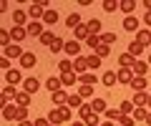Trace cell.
I'll list each match as a JSON object with an SVG mask.
<instances>
[{
	"instance_id": "1",
	"label": "cell",
	"mask_w": 151,
	"mask_h": 126,
	"mask_svg": "<svg viewBox=\"0 0 151 126\" xmlns=\"http://www.w3.org/2000/svg\"><path fill=\"white\" fill-rule=\"evenodd\" d=\"M15 96H18L15 86L5 83V86H3V96H0V106H8V104H10V99H15Z\"/></svg>"
},
{
	"instance_id": "2",
	"label": "cell",
	"mask_w": 151,
	"mask_h": 126,
	"mask_svg": "<svg viewBox=\"0 0 151 126\" xmlns=\"http://www.w3.org/2000/svg\"><path fill=\"white\" fill-rule=\"evenodd\" d=\"M65 55H68V58H78V55H81V43H78V40H65Z\"/></svg>"
},
{
	"instance_id": "3",
	"label": "cell",
	"mask_w": 151,
	"mask_h": 126,
	"mask_svg": "<svg viewBox=\"0 0 151 126\" xmlns=\"http://www.w3.org/2000/svg\"><path fill=\"white\" fill-rule=\"evenodd\" d=\"M10 38L15 40V43H23V40L28 38V28H23V25H13V28H10Z\"/></svg>"
},
{
	"instance_id": "4",
	"label": "cell",
	"mask_w": 151,
	"mask_h": 126,
	"mask_svg": "<svg viewBox=\"0 0 151 126\" xmlns=\"http://www.w3.org/2000/svg\"><path fill=\"white\" fill-rule=\"evenodd\" d=\"M25 78L20 76V71L18 68H10V71H5V83H10V86H18V83H23Z\"/></svg>"
},
{
	"instance_id": "5",
	"label": "cell",
	"mask_w": 151,
	"mask_h": 126,
	"mask_svg": "<svg viewBox=\"0 0 151 126\" xmlns=\"http://www.w3.org/2000/svg\"><path fill=\"white\" fill-rule=\"evenodd\" d=\"M73 71L78 73V76L88 71V55H78V58H73Z\"/></svg>"
},
{
	"instance_id": "6",
	"label": "cell",
	"mask_w": 151,
	"mask_h": 126,
	"mask_svg": "<svg viewBox=\"0 0 151 126\" xmlns=\"http://www.w3.org/2000/svg\"><path fill=\"white\" fill-rule=\"evenodd\" d=\"M23 53H25V50H23L20 48V45H8V48H3V55H5V58H18V60H20L23 58Z\"/></svg>"
},
{
	"instance_id": "7",
	"label": "cell",
	"mask_w": 151,
	"mask_h": 126,
	"mask_svg": "<svg viewBox=\"0 0 151 126\" xmlns=\"http://www.w3.org/2000/svg\"><path fill=\"white\" fill-rule=\"evenodd\" d=\"M78 83H81V86H96V83H98V76H96L93 71H86V73L78 76Z\"/></svg>"
},
{
	"instance_id": "8",
	"label": "cell",
	"mask_w": 151,
	"mask_h": 126,
	"mask_svg": "<svg viewBox=\"0 0 151 126\" xmlns=\"http://www.w3.org/2000/svg\"><path fill=\"white\" fill-rule=\"evenodd\" d=\"M124 28L129 30V33H139V30H141V23L136 20L134 15H126V18H124Z\"/></svg>"
},
{
	"instance_id": "9",
	"label": "cell",
	"mask_w": 151,
	"mask_h": 126,
	"mask_svg": "<svg viewBox=\"0 0 151 126\" xmlns=\"http://www.w3.org/2000/svg\"><path fill=\"white\" fill-rule=\"evenodd\" d=\"M25 28H28V35H38V38H40V35L45 33V30H43V23H40V20H30Z\"/></svg>"
},
{
	"instance_id": "10",
	"label": "cell",
	"mask_w": 151,
	"mask_h": 126,
	"mask_svg": "<svg viewBox=\"0 0 151 126\" xmlns=\"http://www.w3.org/2000/svg\"><path fill=\"white\" fill-rule=\"evenodd\" d=\"M73 35H76V40L81 43V40H88V35H91V30H88V23H81V25L73 30Z\"/></svg>"
},
{
	"instance_id": "11",
	"label": "cell",
	"mask_w": 151,
	"mask_h": 126,
	"mask_svg": "<svg viewBox=\"0 0 151 126\" xmlns=\"http://www.w3.org/2000/svg\"><path fill=\"white\" fill-rule=\"evenodd\" d=\"M116 76H119V83H124V86H129V83L134 81V71H131V68H119Z\"/></svg>"
},
{
	"instance_id": "12",
	"label": "cell",
	"mask_w": 151,
	"mask_h": 126,
	"mask_svg": "<svg viewBox=\"0 0 151 126\" xmlns=\"http://www.w3.org/2000/svg\"><path fill=\"white\" fill-rule=\"evenodd\" d=\"M38 88H40V81H38V78H33V76H30V78H25V81H23V91H28L30 96L38 91Z\"/></svg>"
},
{
	"instance_id": "13",
	"label": "cell",
	"mask_w": 151,
	"mask_h": 126,
	"mask_svg": "<svg viewBox=\"0 0 151 126\" xmlns=\"http://www.w3.org/2000/svg\"><path fill=\"white\" fill-rule=\"evenodd\" d=\"M134 106H149L151 104V93H146V91H141V93H134Z\"/></svg>"
},
{
	"instance_id": "14",
	"label": "cell",
	"mask_w": 151,
	"mask_h": 126,
	"mask_svg": "<svg viewBox=\"0 0 151 126\" xmlns=\"http://www.w3.org/2000/svg\"><path fill=\"white\" fill-rule=\"evenodd\" d=\"M60 76H48V81H45V88H48V93H55V91H60Z\"/></svg>"
},
{
	"instance_id": "15",
	"label": "cell",
	"mask_w": 151,
	"mask_h": 126,
	"mask_svg": "<svg viewBox=\"0 0 151 126\" xmlns=\"http://www.w3.org/2000/svg\"><path fill=\"white\" fill-rule=\"evenodd\" d=\"M50 99H53V106H65V104H68V93L60 88V91L50 93Z\"/></svg>"
},
{
	"instance_id": "16",
	"label": "cell",
	"mask_w": 151,
	"mask_h": 126,
	"mask_svg": "<svg viewBox=\"0 0 151 126\" xmlns=\"http://www.w3.org/2000/svg\"><path fill=\"white\" fill-rule=\"evenodd\" d=\"M13 23L25 28V25H28V13H25V10H20V8H18V10H13Z\"/></svg>"
},
{
	"instance_id": "17",
	"label": "cell",
	"mask_w": 151,
	"mask_h": 126,
	"mask_svg": "<svg viewBox=\"0 0 151 126\" xmlns=\"http://www.w3.org/2000/svg\"><path fill=\"white\" fill-rule=\"evenodd\" d=\"M15 116H18V104L15 106H13V104L3 106V119H5V121H15Z\"/></svg>"
},
{
	"instance_id": "18",
	"label": "cell",
	"mask_w": 151,
	"mask_h": 126,
	"mask_svg": "<svg viewBox=\"0 0 151 126\" xmlns=\"http://www.w3.org/2000/svg\"><path fill=\"white\" fill-rule=\"evenodd\" d=\"M131 71H134V76H146V73H149V63L136 58V63H134V68H131Z\"/></svg>"
},
{
	"instance_id": "19",
	"label": "cell",
	"mask_w": 151,
	"mask_h": 126,
	"mask_svg": "<svg viewBox=\"0 0 151 126\" xmlns=\"http://www.w3.org/2000/svg\"><path fill=\"white\" fill-rule=\"evenodd\" d=\"M60 83H63V86H76V83H78V73H76V71L60 73Z\"/></svg>"
},
{
	"instance_id": "20",
	"label": "cell",
	"mask_w": 151,
	"mask_h": 126,
	"mask_svg": "<svg viewBox=\"0 0 151 126\" xmlns=\"http://www.w3.org/2000/svg\"><path fill=\"white\" fill-rule=\"evenodd\" d=\"M88 30H91V35H101L103 33V23L98 20V18H91V20H88Z\"/></svg>"
},
{
	"instance_id": "21",
	"label": "cell",
	"mask_w": 151,
	"mask_h": 126,
	"mask_svg": "<svg viewBox=\"0 0 151 126\" xmlns=\"http://www.w3.org/2000/svg\"><path fill=\"white\" fill-rule=\"evenodd\" d=\"M35 63H38L35 53H28V50H25V53H23V58H20V66H23V68H33Z\"/></svg>"
},
{
	"instance_id": "22",
	"label": "cell",
	"mask_w": 151,
	"mask_h": 126,
	"mask_svg": "<svg viewBox=\"0 0 151 126\" xmlns=\"http://www.w3.org/2000/svg\"><path fill=\"white\" fill-rule=\"evenodd\" d=\"M134 63H136V58L131 53H121L119 55V66L121 68H134Z\"/></svg>"
},
{
	"instance_id": "23",
	"label": "cell",
	"mask_w": 151,
	"mask_h": 126,
	"mask_svg": "<svg viewBox=\"0 0 151 126\" xmlns=\"http://www.w3.org/2000/svg\"><path fill=\"white\" fill-rule=\"evenodd\" d=\"M48 121H50V124H53V126H58V124H63V114H60V109H58V106H55V109H50V114H48Z\"/></svg>"
},
{
	"instance_id": "24",
	"label": "cell",
	"mask_w": 151,
	"mask_h": 126,
	"mask_svg": "<svg viewBox=\"0 0 151 126\" xmlns=\"http://www.w3.org/2000/svg\"><path fill=\"white\" fill-rule=\"evenodd\" d=\"M129 86L134 88L136 93H141V91H144V88H146V76H134V81H131Z\"/></svg>"
},
{
	"instance_id": "25",
	"label": "cell",
	"mask_w": 151,
	"mask_h": 126,
	"mask_svg": "<svg viewBox=\"0 0 151 126\" xmlns=\"http://www.w3.org/2000/svg\"><path fill=\"white\" fill-rule=\"evenodd\" d=\"M43 23H45V25H55V23H58V10L48 8V10H45V15H43Z\"/></svg>"
},
{
	"instance_id": "26",
	"label": "cell",
	"mask_w": 151,
	"mask_h": 126,
	"mask_svg": "<svg viewBox=\"0 0 151 126\" xmlns=\"http://www.w3.org/2000/svg\"><path fill=\"white\" fill-rule=\"evenodd\" d=\"M101 83H106V86L111 88V86H116V83H119V76H116L113 71H106V73L101 76Z\"/></svg>"
},
{
	"instance_id": "27",
	"label": "cell",
	"mask_w": 151,
	"mask_h": 126,
	"mask_svg": "<svg viewBox=\"0 0 151 126\" xmlns=\"http://www.w3.org/2000/svg\"><path fill=\"white\" fill-rule=\"evenodd\" d=\"M91 109H93V114H106L108 106H106V101H103V99H93L91 101Z\"/></svg>"
},
{
	"instance_id": "28",
	"label": "cell",
	"mask_w": 151,
	"mask_h": 126,
	"mask_svg": "<svg viewBox=\"0 0 151 126\" xmlns=\"http://www.w3.org/2000/svg\"><path fill=\"white\" fill-rule=\"evenodd\" d=\"M144 48H146V45H141L139 40H134V43H129V50H126V53H131L134 58H139V55L144 53Z\"/></svg>"
},
{
	"instance_id": "29",
	"label": "cell",
	"mask_w": 151,
	"mask_h": 126,
	"mask_svg": "<svg viewBox=\"0 0 151 126\" xmlns=\"http://www.w3.org/2000/svg\"><path fill=\"white\" fill-rule=\"evenodd\" d=\"M136 40H139L141 45H151V30H144V28H141L139 33H136Z\"/></svg>"
},
{
	"instance_id": "30",
	"label": "cell",
	"mask_w": 151,
	"mask_h": 126,
	"mask_svg": "<svg viewBox=\"0 0 151 126\" xmlns=\"http://www.w3.org/2000/svg\"><path fill=\"white\" fill-rule=\"evenodd\" d=\"M78 25H81V15H78V13H70V15L65 18V28H73L76 30Z\"/></svg>"
},
{
	"instance_id": "31",
	"label": "cell",
	"mask_w": 151,
	"mask_h": 126,
	"mask_svg": "<svg viewBox=\"0 0 151 126\" xmlns=\"http://www.w3.org/2000/svg\"><path fill=\"white\" fill-rule=\"evenodd\" d=\"M134 101H121V106H119V111H121V116H131L134 114Z\"/></svg>"
},
{
	"instance_id": "32",
	"label": "cell",
	"mask_w": 151,
	"mask_h": 126,
	"mask_svg": "<svg viewBox=\"0 0 151 126\" xmlns=\"http://www.w3.org/2000/svg\"><path fill=\"white\" fill-rule=\"evenodd\" d=\"M63 48H65V40L60 38V35H55V38H53V43H50V53H60Z\"/></svg>"
},
{
	"instance_id": "33",
	"label": "cell",
	"mask_w": 151,
	"mask_h": 126,
	"mask_svg": "<svg viewBox=\"0 0 151 126\" xmlns=\"http://www.w3.org/2000/svg\"><path fill=\"white\" fill-rule=\"evenodd\" d=\"M134 8H136L134 0H121V3H119V10H124L126 15H131V13H134Z\"/></svg>"
},
{
	"instance_id": "34",
	"label": "cell",
	"mask_w": 151,
	"mask_h": 126,
	"mask_svg": "<svg viewBox=\"0 0 151 126\" xmlns=\"http://www.w3.org/2000/svg\"><path fill=\"white\" fill-rule=\"evenodd\" d=\"M68 106H70V109H81V106H83V99L78 96V93H70V96H68Z\"/></svg>"
},
{
	"instance_id": "35",
	"label": "cell",
	"mask_w": 151,
	"mask_h": 126,
	"mask_svg": "<svg viewBox=\"0 0 151 126\" xmlns=\"http://www.w3.org/2000/svg\"><path fill=\"white\" fill-rule=\"evenodd\" d=\"M15 104H18V106H28V104H30V93H28V91H20V93L15 96Z\"/></svg>"
},
{
	"instance_id": "36",
	"label": "cell",
	"mask_w": 151,
	"mask_h": 126,
	"mask_svg": "<svg viewBox=\"0 0 151 126\" xmlns=\"http://www.w3.org/2000/svg\"><path fill=\"white\" fill-rule=\"evenodd\" d=\"M93 53H96L98 58L103 60V58H108V55H111V45H103V43H101V45H98L96 50H93Z\"/></svg>"
},
{
	"instance_id": "37",
	"label": "cell",
	"mask_w": 151,
	"mask_h": 126,
	"mask_svg": "<svg viewBox=\"0 0 151 126\" xmlns=\"http://www.w3.org/2000/svg\"><path fill=\"white\" fill-rule=\"evenodd\" d=\"M101 43H103V45L116 43V33H113V30H106V33H101Z\"/></svg>"
},
{
	"instance_id": "38",
	"label": "cell",
	"mask_w": 151,
	"mask_h": 126,
	"mask_svg": "<svg viewBox=\"0 0 151 126\" xmlns=\"http://www.w3.org/2000/svg\"><path fill=\"white\" fill-rule=\"evenodd\" d=\"M146 114H149V111H146V106H136L131 116H134V121H144V119H146Z\"/></svg>"
},
{
	"instance_id": "39",
	"label": "cell",
	"mask_w": 151,
	"mask_h": 126,
	"mask_svg": "<svg viewBox=\"0 0 151 126\" xmlns=\"http://www.w3.org/2000/svg\"><path fill=\"white\" fill-rule=\"evenodd\" d=\"M101 8H103L106 13H113V10H119V0H103Z\"/></svg>"
},
{
	"instance_id": "40",
	"label": "cell",
	"mask_w": 151,
	"mask_h": 126,
	"mask_svg": "<svg viewBox=\"0 0 151 126\" xmlns=\"http://www.w3.org/2000/svg\"><path fill=\"white\" fill-rule=\"evenodd\" d=\"M96 68H101V58L96 53H91L88 55V71H96Z\"/></svg>"
},
{
	"instance_id": "41",
	"label": "cell",
	"mask_w": 151,
	"mask_h": 126,
	"mask_svg": "<svg viewBox=\"0 0 151 126\" xmlns=\"http://www.w3.org/2000/svg\"><path fill=\"white\" fill-rule=\"evenodd\" d=\"M103 116H106V121H119L121 119V111L119 109H106V114H103Z\"/></svg>"
},
{
	"instance_id": "42",
	"label": "cell",
	"mask_w": 151,
	"mask_h": 126,
	"mask_svg": "<svg viewBox=\"0 0 151 126\" xmlns=\"http://www.w3.org/2000/svg\"><path fill=\"white\" fill-rule=\"evenodd\" d=\"M10 30H5V28H3V30H0V45H3V48H8V45H10Z\"/></svg>"
},
{
	"instance_id": "43",
	"label": "cell",
	"mask_w": 151,
	"mask_h": 126,
	"mask_svg": "<svg viewBox=\"0 0 151 126\" xmlns=\"http://www.w3.org/2000/svg\"><path fill=\"white\" fill-rule=\"evenodd\" d=\"M86 45H88V48H91V50H96L98 45H101V35H88Z\"/></svg>"
},
{
	"instance_id": "44",
	"label": "cell",
	"mask_w": 151,
	"mask_h": 126,
	"mask_svg": "<svg viewBox=\"0 0 151 126\" xmlns=\"http://www.w3.org/2000/svg\"><path fill=\"white\" fill-rule=\"evenodd\" d=\"M78 96H81V99H91L93 96V86H78Z\"/></svg>"
},
{
	"instance_id": "45",
	"label": "cell",
	"mask_w": 151,
	"mask_h": 126,
	"mask_svg": "<svg viewBox=\"0 0 151 126\" xmlns=\"http://www.w3.org/2000/svg\"><path fill=\"white\" fill-rule=\"evenodd\" d=\"M58 68H60V73H70V71H73V63H70V58L60 60V63H58Z\"/></svg>"
},
{
	"instance_id": "46",
	"label": "cell",
	"mask_w": 151,
	"mask_h": 126,
	"mask_svg": "<svg viewBox=\"0 0 151 126\" xmlns=\"http://www.w3.org/2000/svg\"><path fill=\"white\" fill-rule=\"evenodd\" d=\"M91 114H93L91 104H88V106H81V109H78V116H81V121H86V119H88V116H91Z\"/></svg>"
},
{
	"instance_id": "47",
	"label": "cell",
	"mask_w": 151,
	"mask_h": 126,
	"mask_svg": "<svg viewBox=\"0 0 151 126\" xmlns=\"http://www.w3.org/2000/svg\"><path fill=\"white\" fill-rule=\"evenodd\" d=\"M53 38H55V35H53V33H48V30H45V33L40 35V43H43V45H48V48H50V43H53Z\"/></svg>"
},
{
	"instance_id": "48",
	"label": "cell",
	"mask_w": 151,
	"mask_h": 126,
	"mask_svg": "<svg viewBox=\"0 0 151 126\" xmlns=\"http://www.w3.org/2000/svg\"><path fill=\"white\" fill-rule=\"evenodd\" d=\"M28 119V106H18V116H15V121H25Z\"/></svg>"
},
{
	"instance_id": "49",
	"label": "cell",
	"mask_w": 151,
	"mask_h": 126,
	"mask_svg": "<svg viewBox=\"0 0 151 126\" xmlns=\"http://www.w3.org/2000/svg\"><path fill=\"white\" fill-rule=\"evenodd\" d=\"M119 124H121V126H134L136 121H134V116H121V119H119Z\"/></svg>"
},
{
	"instance_id": "50",
	"label": "cell",
	"mask_w": 151,
	"mask_h": 126,
	"mask_svg": "<svg viewBox=\"0 0 151 126\" xmlns=\"http://www.w3.org/2000/svg\"><path fill=\"white\" fill-rule=\"evenodd\" d=\"M58 109H60V114H63V119H65V121H70V106L65 104V106H58Z\"/></svg>"
},
{
	"instance_id": "51",
	"label": "cell",
	"mask_w": 151,
	"mask_h": 126,
	"mask_svg": "<svg viewBox=\"0 0 151 126\" xmlns=\"http://www.w3.org/2000/svg\"><path fill=\"white\" fill-rule=\"evenodd\" d=\"M35 126H53L48 121V116H40V119H35Z\"/></svg>"
},
{
	"instance_id": "52",
	"label": "cell",
	"mask_w": 151,
	"mask_h": 126,
	"mask_svg": "<svg viewBox=\"0 0 151 126\" xmlns=\"http://www.w3.org/2000/svg\"><path fill=\"white\" fill-rule=\"evenodd\" d=\"M0 68H3V71H10V58L3 55V58H0Z\"/></svg>"
},
{
	"instance_id": "53",
	"label": "cell",
	"mask_w": 151,
	"mask_h": 126,
	"mask_svg": "<svg viewBox=\"0 0 151 126\" xmlns=\"http://www.w3.org/2000/svg\"><path fill=\"white\" fill-rule=\"evenodd\" d=\"M8 8H10V3H8V0H3V3H0V13H8Z\"/></svg>"
},
{
	"instance_id": "54",
	"label": "cell",
	"mask_w": 151,
	"mask_h": 126,
	"mask_svg": "<svg viewBox=\"0 0 151 126\" xmlns=\"http://www.w3.org/2000/svg\"><path fill=\"white\" fill-rule=\"evenodd\" d=\"M18 126H35V121H30V119H25V121H18Z\"/></svg>"
},
{
	"instance_id": "55",
	"label": "cell",
	"mask_w": 151,
	"mask_h": 126,
	"mask_svg": "<svg viewBox=\"0 0 151 126\" xmlns=\"http://www.w3.org/2000/svg\"><path fill=\"white\" fill-rule=\"evenodd\" d=\"M70 126H88L86 121H70Z\"/></svg>"
},
{
	"instance_id": "56",
	"label": "cell",
	"mask_w": 151,
	"mask_h": 126,
	"mask_svg": "<svg viewBox=\"0 0 151 126\" xmlns=\"http://www.w3.org/2000/svg\"><path fill=\"white\" fill-rule=\"evenodd\" d=\"M144 23H146V25H151V13H146V15H144Z\"/></svg>"
},
{
	"instance_id": "57",
	"label": "cell",
	"mask_w": 151,
	"mask_h": 126,
	"mask_svg": "<svg viewBox=\"0 0 151 126\" xmlns=\"http://www.w3.org/2000/svg\"><path fill=\"white\" fill-rule=\"evenodd\" d=\"M144 121H146V126H151V111L146 114V119H144Z\"/></svg>"
},
{
	"instance_id": "58",
	"label": "cell",
	"mask_w": 151,
	"mask_h": 126,
	"mask_svg": "<svg viewBox=\"0 0 151 126\" xmlns=\"http://www.w3.org/2000/svg\"><path fill=\"white\" fill-rule=\"evenodd\" d=\"M101 126H116V124H113V121H106V124H101Z\"/></svg>"
},
{
	"instance_id": "59",
	"label": "cell",
	"mask_w": 151,
	"mask_h": 126,
	"mask_svg": "<svg viewBox=\"0 0 151 126\" xmlns=\"http://www.w3.org/2000/svg\"><path fill=\"white\" fill-rule=\"evenodd\" d=\"M146 63H149V66H151V55H149V60H146Z\"/></svg>"
},
{
	"instance_id": "60",
	"label": "cell",
	"mask_w": 151,
	"mask_h": 126,
	"mask_svg": "<svg viewBox=\"0 0 151 126\" xmlns=\"http://www.w3.org/2000/svg\"><path fill=\"white\" fill-rule=\"evenodd\" d=\"M119 126H121V124H119Z\"/></svg>"
},
{
	"instance_id": "61",
	"label": "cell",
	"mask_w": 151,
	"mask_h": 126,
	"mask_svg": "<svg viewBox=\"0 0 151 126\" xmlns=\"http://www.w3.org/2000/svg\"><path fill=\"white\" fill-rule=\"evenodd\" d=\"M149 106H151V104H149Z\"/></svg>"
}]
</instances>
